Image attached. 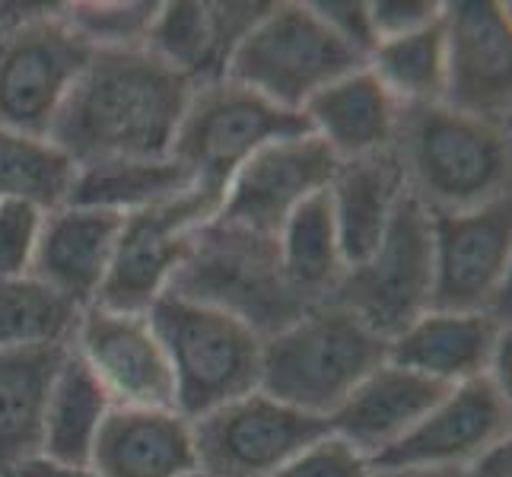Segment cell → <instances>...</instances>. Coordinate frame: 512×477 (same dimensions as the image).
<instances>
[{
  "label": "cell",
  "mask_w": 512,
  "mask_h": 477,
  "mask_svg": "<svg viewBox=\"0 0 512 477\" xmlns=\"http://www.w3.org/2000/svg\"><path fill=\"white\" fill-rule=\"evenodd\" d=\"M191 90V80L147 48L93 51L48 137L77 169L169 156Z\"/></svg>",
  "instance_id": "obj_1"
},
{
  "label": "cell",
  "mask_w": 512,
  "mask_h": 477,
  "mask_svg": "<svg viewBox=\"0 0 512 477\" xmlns=\"http://www.w3.org/2000/svg\"><path fill=\"white\" fill-rule=\"evenodd\" d=\"M404 185L430 214H465L509 198V125L446 102L401 109L392 144Z\"/></svg>",
  "instance_id": "obj_2"
},
{
  "label": "cell",
  "mask_w": 512,
  "mask_h": 477,
  "mask_svg": "<svg viewBox=\"0 0 512 477\" xmlns=\"http://www.w3.org/2000/svg\"><path fill=\"white\" fill-rule=\"evenodd\" d=\"M385 360V338L350 309L322 303L264 338L258 388L296 411L328 420Z\"/></svg>",
  "instance_id": "obj_3"
},
{
  "label": "cell",
  "mask_w": 512,
  "mask_h": 477,
  "mask_svg": "<svg viewBox=\"0 0 512 477\" xmlns=\"http://www.w3.org/2000/svg\"><path fill=\"white\" fill-rule=\"evenodd\" d=\"M147 318L172 369L175 411L188 420L258 388L264 338L242 318L175 293L156 299Z\"/></svg>",
  "instance_id": "obj_4"
},
{
  "label": "cell",
  "mask_w": 512,
  "mask_h": 477,
  "mask_svg": "<svg viewBox=\"0 0 512 477\" xmlns=\"http://www.w3.org/2000/svg\"><path fill=\"white\" fill-rule=\"evenodd\" d=\"M166 293L198 299L252 325L261 338L306 312L280 268L277 239L207 220L191 236L188 252Z\"/></svg>",
  "instance_id": "obj_5"
},
{
  "label": "cell",
  "mask_w": 512,
  "mask_h": 477,
  "mask_svg": "<svg viewBox=\"0 0 512 477\" xmlns=\"http://www.w3.org/2000/svg\"><path fill=\"white\" fill-rule=\"evenodd\" d=\"M366 61L350 51L309 0H280L236 45L223 80L252 90L271 105L303 115L312 96Z\"/></svg>",
  "instance_id": "obj_6"
},
{
  "label": "cell",
  "mask_w": 512,
  "mask_h": 477,
  "mask_svg": "<svg viewBox=\"0 0 512 477\" xmlns=\"http://www.w3.org/2000/svg\"><path fill=\"white\" fill-rule=\"evenodd\" d=\"M306 131L303 115L277 109L229 80H214L191 90L169 156L191 175L194 188L220 204L229 179L261 147Z\"/></svg>",
  "instance_id": "obj_7"
},
{
  "label": "cell",
  "mask_w": 512,
  "mask_h": 477,
  "mask_svg": "<svg viewBox=\"0 0 512 477\" xmlns=\"http://www.w3.org/2000/svg\"><path fill=\"white\" fill-rule=\"evenodd\" d=\"M331 303L350 309L379 338L392 341L433 309V217L404 194L382 242L347 268Z\"/></svg>",
  "instance_id": "obj_8"
},
{
  "label": "cell",
  "mask_w": 512,
  "mask_h": 477,
  "mask_svg": "<svg viewBox=\"0 0 512 477\" xmlns=\"http://www.w3.org/2000/svg\"><path fill=\"white\" fill-rule=\"evenodd\" d=\"M58 4L0 35V128L48 137L93 58Z\"/></svg>",
  "instance_id": "obj_9"
},
{
  "label": "cell",
  "mask_w": 512,
  "mask_h": 477,
  "mask_svg": "<svg viewBox=\"0 0 512 477\" xmlns=\"http://www.w3.org/2000/svg\"><path fill=\"white\" fill-rule=\"evenodd\" d=\"M433 217V309L487 312L509 325L512 201Z\"/></svg>",
  "instance_id": "obj_10"
},
{
  "label": "cell",
  "mask_w": 512,
  "mask_h": 477,
  "mask_svg": "<svg viewBox=\"0 0 512 477\" xmlns=\"http://www.w3.org/2000/svg\"><path fill=\"white\" fill-rule=\"evenodd\" d=\"M191 427L198 471L210 477H274L331 430L325 417L296 411L261 388L201 414Z\"/></svg>",
  "instance_id": "obj_11"
},
{
  "label": "cell",
  "mask_w": 512,
  "mask_h": 477,
  "mask_svg": "<svg viewBox=\"0 0 512 477\" xmlns=\"http://www.w3.org/2000/svg\"><path fill=\"white\" fill-rule=\"evenodd\" d=\"M220 204L191 188L172 201L121 217L109 274L96 303L118 312H147L160 299L198 226L217 217Z\"/></svg>",
  "instance_id": "obj_12"
},
{
  "label": "cell",
  "mask_w": 512,
  "mask_h": 477,
  "mask_svg": "<svg viewBox=\"0 0 512 477\" xmlns=\"http://www.w3.org/2000/svg\"><path fill=\"white\" fill-rule=\"evenodd\" d=\"M338 166L341 159L315 134L280 137L229 179L217 220L277 239L280 226L299 204L328 191Z\"/></svg>",
  "instance_id": "obj_13"
},
{
  "label": "cell",
  "mask_w": 512,
  "mask_h": 477,
  "mask_svg": "<svg viewBox=\"0 0 512 477\" xmlns=\"http://www.w3.org/2000/svg\"><path fill=\"white\" fill-rule=\"evenodd\" d=\"M70 347L99 379L112 408H175L172 369L147 312L86 306Z\"/></svg>",
  "instance_id": "obj_14"
},
{
  "label": "cell",
  "mask_w": 512,
  "mask_h": 477,
  "mask_svg": "<svg viewBox=\"0 0 512 477\" xmlns=\"http://www.w3.org/2000/svg\"><path fill=\"white\" fill-rule=\"evenodd\" d=\"M509 423V398L481 376L449 388L408 436L373 458V468H468L509 439Z\"/></svg>",
  "instance_id": "obj_15"
},
{
  "label": "cell",
  "mask_w": 512,
  "mask_h": 477,
  "mask_svg": "<svg viewBox=\"0 0 512 477\" xmlns=\"http://www.w3.org/2000/svg\"><path fill=\"white\" fill-rule=\"evenodd\" d=\"M446 29V105L509 125L512 45L503 4L458 0L443 4Z\"/></svg>",
  "instance_id": "obj_16"
},
{
  "label": "cell",
  "mask_w": 512,
  "mask_h": 477,
  "mask_svg": "<svg viewBox=\"0 0 512 477\" xmlns=\"http://www.w3.org/2000/svg\"><path fill=\"white\" fill-rule=\"evenodd\" d=\"M118 229L121 217L109 214V210L77 204L51 210L42 223L29 277H35L51 293H58L64 303L83 312L102 293Z\"/></svg>",
  "instance_id": "obj_17"
},
{
  "label": "cell",
  "mask_w": 512,
  "mask_h": 477,
  "mask_svg": "<svg viewBox=\"0 0 512 477\" xmlns=\"http://www.w3.org/2000/svg\"><path fill=\"white\" fill-rule=\"evenodd\" d=\"M90 468L99 477H188L198 471L191 420L175 408H112Z\"/></svg>",
  "instance_id": "obj_18"
},
{
  "label": "cell",
  "mask_w": 512,
  "mask_h": 477,
  "mask_svg": "<svg viewBox=\"0 0 512 477\" xmlns=\"http://www.w3.org/2000/svg\"><path fill=\"white\" fill-rule=\"evenodd\" d=\"M446 392V385L385 360L344 398L328 417V427L373 462L408 436Z\"/></svg>",
  "instance_id": "obj_19"
},
{
  "label": "cell",
  "mask_w": 512,
  "mask_h": 477,
  "mask_svg": "<svg viewBox=\"0 0 512 477\" xmlns=\"http://www.w3.org/2000/svg\"><path fill=\"white\" fill-rule=\"evenodd\" d=\"M509 325L487 312L430 309L388 341V363L411 369L446 388L487 376V366Z\"/></svg>",
  "instance_id": "obj_20"
},
{
  "label": "cell",
  "mask_w": 512,
  "mask_h": 477,
  "mask_svg": "<svg viewBox=\"0 0 512 477\" xmlns=\"http://www.w3.org/2000/svg\"><path fill=\"white\" fill-rule=\"evenodd\" d=\"M303 118L309 134L325 140V147L347 163V159L392 150L401 105L363 64L312 96Z\"/></svg>",
  "instance_id": "obj_21"
},
{
  "label": "cell",
  "mask_w": 512,
  "mask_h": 477,
  "mask_svg": "<svg viewBox=\"0 0 512 477\" xmlns=\"http://www.w3.org/2000/svg\"><path fill=\"white\" fill-rule=\"evenodd\" d=\"M404 194L408 185L395 150L347 159L338 166L328 198L347 268L360 264L382 242Z\"/></svg>",
  "instance_id": "obj_22"
},
{
  "label": "cell",
  "mask_w": 512,
  "mask_h": 477,
  "mask_svg": "<svg viewBox=\"0 0 512 477\" xmlns=\"http://www.w3.org/2000/svg\"><path fill=\"white\" fill-rule=\"evenodd\" d=\"M70 344L0 353V477L42 455L45 408Z\"/></svg>",
  "instance_id": "obj_23"
},
{
  "label": "cell",
  "mask_w": 512,
  "mask_h": 477,
  "mask_svg": "<svg viewBox=\"0 0 512 477\" xmlns=\"http://www.w3.org/2000/svg\"><path fill=\"white\" fill-rule=\"evenodd\" d=\"M277 255L299 303L306 309L331 303L347 274V261L341 252L328 191L299 204L287 217L277 233Z\"/></svg>",
  "instance_id": "obj_24"
},
{
  "label": "cell",
  "mask_w": 512,
  "mask_h": 477,
  "mask_svg": "<svg viewBox=\"0 0 512 477\" xmlns=\"http://www.w3.org/2000/svg\"><path fill=\"white\" fill-rule=\"evenodd\" d=\"M191 175L172 156L153 159H105V163L80 166L67 204L109 210L128 217L137 210L156 207L191 191Z\"/></svg>",
  "instance_id": "obj_25"
},
{
  "label": "cell",
  "mask_w": 512,
  "mask_h": 477,
  "mask_svg": "<svg viewBox=\"0 0 512 477\" xmlns=\"http://www.w3.org/2000/svg\"><path fill=\"white\" fill-rule=\"evenodd\" d=\"M112 401L105 395L99 379L86 369V363L67 347V357L51 382L45 430H42V455L64 465H90L93 443Z\"/></svg>",
  "instance_id": "obj_26"
},
{
  "label": "cell",
  "mask_w": 512,
  "mask_h": 477,
  "mask_svg": "<svg viewBox=\"0 0 512 477\" xmlns=\"http://www.w3.org/2000/svg\"><path fill=\"white\" fill-rule=\"evenodd\" d=\"M77 166L51 137L0 128V201H23L51 214L70 201Z\"/></svg>",
  "instance_id": "obj_27"
},
{
  "label": "cell",
  "mask_w": 512,
  "mask_h": 477,
  "mask_svg": "<svg viewBox=\"0 0 512 477\" xmlns=\"http://www.w3.org/2000/svg\"><path fill=\"white\" fill-rule=\"evenodd\" d=\"M366 67L401 109L446 102V29L443 20L404 39L379 42Z\"/></svg>",
  "instance_id": "obj_28"
},
{
  "label": "cell",
  "mask_w": 512,
  "mask_h": 477,
  "mask_svg": "<svg viewBox=\"0 0 512 477\" xmlns=\"http://www.w3.org/2000/svg\"><path fill=\"white\" fill-rule=\"evenodd\" d=\"M144 48L166 67H172L175 74L191 80V86L223 80L214 23H210V4H198V0L160 4Z\"/></svg>",
  "instance_id": "obj_29"
},
{
  "label": "cell",
  "mask_w": 512,
  "mask_h": 477,
  "mask_svg": "<svg viewBox=\"0 0 512 477\" xmlns=\"http://www.w3.org/2000/svg\"><path fill=\"white\" fill-rule=\"evenodd\" d=\"M80 309L35 277H0V353L70 344Z\"/></svg>",
  "instance_id": "obj_30"
},
{
  "label": "cell",
  "mask_w": 512,
  "mask_h": 477,
  "mask_svg": "<svg viewBox=\"0 0 512 477\" xmlns=\"http://www.w3.org/2000/svg\"><path fill=\"white\" fill-rule=\"evenodd\" d=\"M160 4L150 0H99V4H67L64 16L74 32L93 51H118V48H144L147 32Z\"/></svg>",
  "instance_id": "obj_31"
},
{
  "label": "cell",
  "mask_w": 512,
  "mask_h": 477,
  "mask_svg": "<svg viewBox=\"0 0 512 477\" xmlns=\"http://www.w3.org/2000/svg\"><path fill=\"white\" fill-rule=\"evenodd\" d=\"M45 210L23 201H0V277H26L42 236Z\"/></svg>",
  "instance_id": "obj_32"
},
{
  "label": "cell",
  "mask_w": 512,
  "mask_h": 477,
  "mask_svg": "<svg viewBox=\"0 0 512 477\" xmlns=\"http://www.w3.org/2000/svg\"><path fill=\"white\" fill-rule=\"evenodd\" d=\"M373 462L331 430L296 452L274 477H369Z\"/></svg>",
  "instance_id": "obj_33"
},
{
  "label": "cell",
  "mask_w": 512,
  "mask_h": 477,
  "mask_svg": "<svg viewBox=\"0 0 512 477\" xmlns=\"http://www.w3.org/2000/svg\"><path fill=\"white\" fill-rule=\"evenodd\" d=\"M443 20L439 0H369V23L376 32V45L388 39H404Z\"/></svg>",
  "instance_id": "obj_34"
},
{
  "label": "cell",
  "mask_w": 512,
  "mask_h": 477,
  "mask_svg": "<svg viewBox=\"0 0 512 477\" xmlns=\"http://www.w3.org/2000/svg\"><path fill=\"white\" fill-rule=\"evenodd\" d=\"M315 16L338 35V39L357 51L366 61L369 51L376 48V32L369 23V0H309Z\"/></svg>",
  "instance_id": "obj_35"
},
{
  "label": "cell",
  "mask_w": 512,
  "mask_h": 477,
  "mask_svg": "<svg viewBox=\"0 0 512 477\" xmlns=\"http://www.w3.org/2000/svg\"><path fill=\"white\" fill-rule=\"evenodd\" d=\"M10 477H99V474L90 465H64V462H51L45 455H35Z\"/></svg>",
  "instance_id": "obj_36"
},
{
  "label": "cell",
  "mask_w": 512,
  "mask_h": 477,
  "mask_svg": "<svg viewBox=\"0 0 512 477\" xmlns=\"http://www.w3.org/2000/svg\"><path fill=\"white\" fill-rule=\"evenodd\" d=\"M487 379L500 388V392L509 398V388H512V334L506 331L497 350H493V357H490V366H487Z\"/></svg>",
  "instance_id": "obj_37"
},
{
  "label": "cell",
  "mask_w": 512,
  "mask_h": 477,
  "mask_svg": "<svg viewBox=\"0 0 512 477\" xmlns=\"http://www.w3.org/2000/svg\"><path fill=\"white\" fill-rule=\"evenodd\" d=\"M369 477H465L462 468H373Z\"/></svg>",
  "instance_id": "obj_38"
},
{
  "label": "cell",
  "mask_w": 512,
  "mask_h": 477,
  "mask_svg": "<svg viewBox=\"0 0 512 477\" xmlns=\"http://www.w3.org/2000/svg\"><path fill=\"white\" fill-rule=\"evenodd\" d=\"M188 477H210V474H204V471H194V474H188Z\"/></svg>",
  "instance_id": "obj_39"
}]
</instances>
